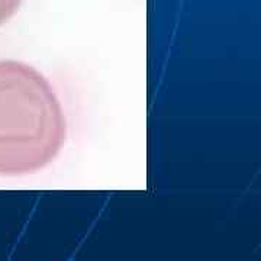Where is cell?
<instances>
[{"instance_id": "cell-1", "label": "cell", "mask_w": 261, "mask_h": 261, "mask_svg": "<svg viewBox=\"0 0 261 261\" xmlns=\"http://www.w3.org/2000/svg\"><path fill=\"white\" fill-rule=\"evenodd\" d=\"M64 140V113L45 77L18 61H0V174L45 167Z\"/></svg>"}, {"instance_id": "cell-2", "label": "cell", "mask_w": 261, "mask_h": 261, "mask_svg": "<svg viewBox=\"0 0 261 261\" xmlns=\"http://www.w3.org/2000/svg\"><path fill=\"white\" fill-rule=\"evenodd\" d=\"M20 2L22 0H0V25L15 15Z\"/></svg>"}]
</instances>
